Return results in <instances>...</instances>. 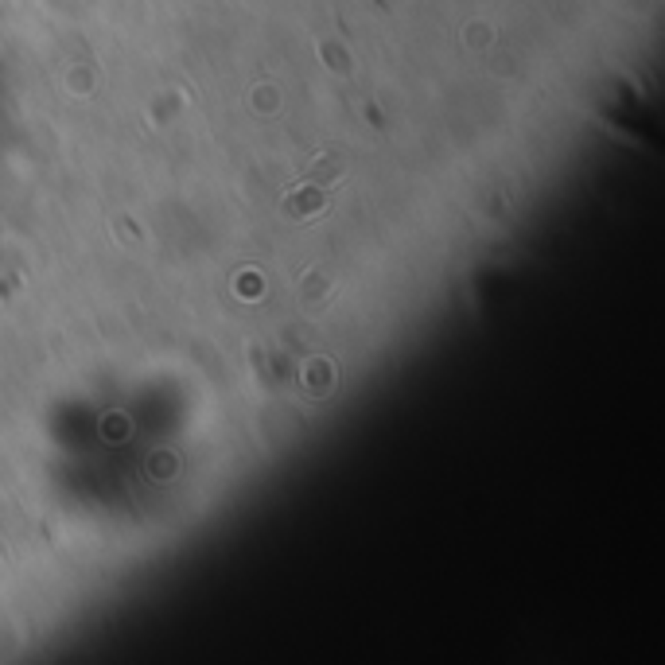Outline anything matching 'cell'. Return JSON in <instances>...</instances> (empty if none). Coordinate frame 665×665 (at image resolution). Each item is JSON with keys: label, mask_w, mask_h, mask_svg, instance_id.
Wrapping results in <instances>:
<instances>
[{"label": "cell", "mask_w": 665, "mask_h": 665, "mask_svg": "<svg viewBox=\"0 0 665 665\" xmlns=\"http://www.w3.org/2000/svg\"><path fill=\"white\" fill-rule=\"evenodd\" d=\"M327 198H331V183L307 179L300 191H292V195L280 203V211H284V218H292V222H307V218H315V214H323Z\"/></svg>", "instance_id": "6da1fadb"}]
</instances>
